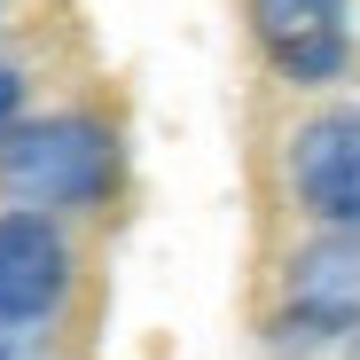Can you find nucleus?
Returning a JSON list of instances; mask_svg holds the SVG:
<instances>
[{
  "label": "nucleus",
  "mask_w": 360,
  "mask_h": 360,
  "mask_svg": "<svg viewBox=\"0 0 360 360\" xmlns=\"http://www.w3.org/2000/svg\"><path fill=\"white\" fill-rule=\"evenodd\" d=\"M360 321V235H329L290 266V306L282 329L290 337H337Z\"/></svg>",
  "instance_id": "obj_4"
},
{
  "label": "nucleus",
  "mask_w": 360,
  "mask_h": 360,
  "mask_svg": "<svg viewBox=\"0 0 360 360\" xmlns=\"http://www.w3.org/2000/svg\"><path fill=\"white\" fill-rule=\"evenodd\" d=\"M297 204L329 227H360V110H321L290 141Z\"/></svg>",
  "instance_id": "obj_2"
},
{
  "label": "nucleus",
  "mask_w": 360,
  "mask_h": 360,
  "mask_svg": "<svg viewBox=\"0 0 360 360\" xmlns=\"http://www.w3.org/2000/svg\"><path fill=\"white\" fill-rule=\"evenodd\" d=\"M110 172H117V149L94 117H39L0 149V180L32 204H86L110 188Z\"/></svg>",
  "instance_id": "obj_1"
},
{
  "label": "nucleus",
  "mask_w": 360,
  "mask_h": 360,
  "mask_svg": "<svg viewBox=\"0 0 360 360\" xmlns=\"http://www.w3.org/2000/svg\"><path fill=\"white\" fill-rule=\"evenodd\" d=\"M0 360H8V352H0Z\"/></svg>",
  "instance_id": "obj_7"
},
{
  "label": "nucleus",
  "mask_w": 360,
  "mask_h": 360,
  "mask_svg": "<svg viewBox=\"0 0 360 360\" xmlns=\"http://www.w3.org/2000/svg\"><path fill=\"white\" fill-rule=\"evenodd\" d=\"M71 282V251L39 212L0 219V321H39Z\"/></svg>",
  "instance_id": "obj_5"
},
{
  "label": "nucleus",
  "mask_w": 360,
  "mask_h": 360,
  "mask_svg": "<svg viewBox=\"0 0 360 360\" xmlns=\"http://www.w3.org/2000/svg\"><path fill=\"white\" fill-rule=\"evenodd\" d=\"M16 94H24V79H16L8 63H0V126H8V117H16Z\"/></svg>",
  "instance_id": "obj_6"
},
{
  "label": "nucleus",
  "mask_w": 360,
  "mask_h": 360,
  "mask_svg": "<svg viewBox=\"0 0 360 360\" xmlns=\"http://www.w3.org/2000/svg\"><path fill=\"white\" fill-rule=\"evenodd\" d=\"M259 47L297 86H321L345 71V0H251Z\"/></svg>",
  "instance_id": "obj_3"
}]
</instances>
